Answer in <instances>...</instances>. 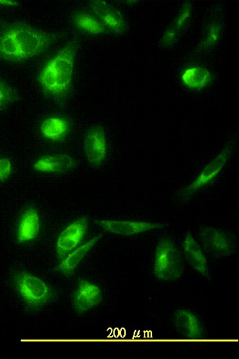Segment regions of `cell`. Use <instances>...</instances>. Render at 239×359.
<instances>
[{"mask_svg": "<svg viewBox=\"0 0 239 359\" xmlns=\"http://www.w3.org/2000/svg\"><path fill=\"white\" fill-rule=\"evenodd\" d=\"M57 35L27 23L11 22L0 27V61L22 62L43 54Z\"/></svg>", "mask_w": 239, "mask_h": 359, "instance_id": "obj_1", "label": "cell"}, {"mask_svg": "<svg viewBox=\"0 0 239 359\" xmlns=\"http://www.w3.org/2000/svg\"><path fill=\"white\" fill-rule=\"evenodd\" d=\"M78 47L77 39L71 41L41 70L39 82L48 95L60 97L67 92L71 83Z\"/></svg>", "mask_w": 239, "mask_h": 359, "instance_id": "obj_2", "label": "cell"}, {"mask_svg": "<svg viewBox=\"0 0 239 359\" xmlns=\"http://www.w3.org/2000/svg\"><path fill=\"white\" fill-rule=\"evenodd\" d=\"M154 271L157 278L162 280H172L182 276V258L172 240L163 239L157 246Z\"/></svg>", "mask_w": 239, "mask_h": 359, "instance_id": "obj_3", "label": "cell"}, {"mask_svg": "<svg viewBox=\"0 0 239 359\" xmlns=\"http://www.w3.org/2000/svg\"><path fill=\"white\" fill-rule=\"evenodd\" d=\"M88 221L86 217L72 222L62 231L57 241L56 250L60 259L65 258L69 252L77 247L86 232Z\"/></svg>", "mask_w": 239, "mask_h": 359, "instance_id": "obj_4", "label": "cell"}, {"mask_svg": "<svg viewBox=\"0 0 239 359\" xmlns=\"http://www.w3.org/2000/svg\"><path fill=\"white\" fill-rule=\"evenodd\" d=\"M20 293L29 304L38 305L48 302L50 292L48 285L36 276L23 273L18 279Z\"/></svg>", "mask_w": 239, "mask_h": 359, "instance_id": "obj_5", "label": "cell"}, {"mask_svg": "<svg viewBox=\"0 0 239 359\" xmlns=\"http://www.w3.org/2000/svg\"><path fill=\"white\" fill-rule=\"evenodd\" d=\"M201 239L206 248L215 256H228L234 248L230 235L217 229H204Z\"/></svg>", "mask_w": 239, "mask_h": 359, "instance_id": "obj_6", "label": "cell"}, {"mask_svg": "<svg viewBox=\"0 0 239 359\" xmlns=\"http://www.w3.org/2000/svg\"><path fill=\"white\" fill-rule=\"evenodd\" d=\"M85 151L87 160L93 165H100L107 154L106 134L102 127H95L86 134Z\"/></svg>", "mask_w": 239, "mask_h": 359, "instance_id": "obj_7", "label": "cell"}, {"mask_svg": "<svg viewBox=\"0 0 239 359\" xmlns=\"http://www.w3.org/2000/svg\"><path fill=\"white\" fill-rule=\"evenodd\" d=\"M99 225L109 233L125 236L142 233L160 226L154 223L116 220H101L99 221Z\"/></svg>", "mask_w": 239, "mask_h": 359, "instance_id": "obj_8", "label": "cell"}, {"mask_svg": "<svg viewBox=\"0 0 239 359\" xmlns=\"http://www.w3.org/2000/svg\"><path fill=\"white\" fill-rule=\"evenodd\" d=\"M231 152V146L226 147L224 150L221 151L219 154L214 158V160L203 168L199 176L189 187L188 189L190 192L195 191L200 188L207 185L211 182L220 170L223 169L224 165L228 161V158Z\"/></svg>", "mask_w": 239, "mask_h": 359, "instance_id": "obj_9", "label": "cell"}, {"mask_svg": "<svg viewBox=\"0 0 239 359\" xmlns=\"http://www.w3.org/2000/svg\"><path fill=\"white\" fill-rule=\"evenodd\" d=\"M102 294L100 288L90 282H81L74 297L76 310L80 313L95 307L101 302Z\"/></svg>", "mask_w": 239, "mask_h": 359, "instance_id": "obj_10", "label": "cell"}, {"mask_svg": "<svg viewBox=\"0 0 239 359\" xmlns=\"http://www.w3.org/2000/svg\"><path fill=\"white\" fill-rule=\"evenodd\" d=\"M90 7L93 13L110 29L116 32H123L125 22L121 14L116 8L111 7L106 1H93Z\"/></svg>", "mask_w": 239, "mask_h": 359, "instance_id": "obj_11", "label": "cell"}, {"mask_svg": "<svg viewBox=\"0 0 239 359\" xmlns=\"http://www.w3.org/2000/svg\"><path fill=\"white\" fill-rule=\"evenodd\" d=\"M75 166V158L63 154L43 157L34 165V169L39 172L49 173L65 172Z\"/></svg>", "mask_w": 239, "mask_h": 359, "instance_id": "obj_12", "label": "cell"}, {"mask_svg": "<svg viewBox=\"0 0 239 359\" xmlns=\"http://www.w3.org/2000/svg\"><path fill=\"white\" fill-rule=\"evenodd\" d=\"M185 255L198 273L203 276L208 273L207 262L199 244L191 234H186L184 240Z\"/></svg>", "mask_w": 239, "mask_h": 359, "instance_id": "obj_13", "label": "cell"}, {"mask_svg": "<svg viewBox=\"0 0 239 359\" xmlns=\"http://www.w3.org/2000/svg\"><path fill=\"white\" fill-rule=\"evenodd\" d=\"M178 332L184 337L189 339L199 338L202 333L199 320L189 311L179 310L175 317Z\"/></svg>", "mask_w": 239, "mask_h": 359, "instance_id": "obj_14", "label": "cell"}, {"mask_svg": "<svg viewBox=\"0 0 239 359\" xmlns=\"http://www.w3.org/2000/svg\"><path fill=\"white\" fill-rule=\"evenodd\" d=\"M101 237L102 235H97V236L87 241L86 243L78 247L77 250L69 252V254L63 259L60 266L57 267V271H60V272L62 273L71 274L75 268L83 260V258L88 254L92 247L97 243Z\"/></svg>", "mask_w": 239, "mask_h": 359, "instance_id": "obj_15", "label": "cell"}, {"mask_svg": "<svg viewBox=\"0 0 239 359\" xmlns=\"http://www.w3.org/2000/svg\"><path fill=\"white\" fill-rule=\"evenodd\" d=\"M39 217L34 209L27 210L22 217L19 228L18 241L26 243L37 237L39 231Z\"/></svg>", "mask_w": 239, "mask_h": 359, "instance_id": "obj_16", "label": "cell"}, {"mask_svg": "<svg viewBox=\"0 0 239 359\" xmlns=\"http://www.w3.org/2000/svg\"><path fill=\"white\" fill-rule=\"evenodd\" d=\"M67 130V122L60 117H50L45 120L41 126V132L44 137L54 141L61 140Z\"/></svg>", "mask_w": 239, "mask_h": 359, "instance_id": "obj_17", "label": "cell"}, {"mask_svg": "<svg viewBox=\"0 0 239 359\" xmlns=\"http://www.w3.org/2000/svg\"><path fill=\"white\" fill-rule=\"evenodd\" d=\"M210 79V74L206 69L196 67L186 70L183 81L186 86L199 89L205 86Z\"/></svg>", "mask_w": 239, "mask_h": 359, "instance_id": "obj_18", "label": "cell"}, {"mask_svg": "<svg viewBox=\"0 0 239 359\" xmlns=\"http://www.w3.org/2000/svg\"><path fill=\"white\" fill-rule=\"evenodd\" d=\"M74 22L78 28L91 34H101L103 28L100 23L89 15L77 13L74 16Z\"/></svg>", "mask_w": 239, "mask_h": 359, "instance_id": "obj_19", "label": "cell"}, {"mask_svg": "<svg viewBox=\"0 0 239 359\" xmlns=\"http://www.w3.org/2000/svg\"><path fill=\"white\" fill-rule=\"evenodd\" d=\"M17 97L15 88L8 82L0 79V109L13 103Z\"/></svg>", "mask_w": 239, "mask_h": 359, "instance_id": "obj_20", "label": "cell"}, {"mask_svg": "<svg viewBox=\"0 0 239 359\" xmlns=\"http://www.w3.org/2000/svg\"><path fill=\"white\" fill-rule=\"evenodd\" d=\"M11 173V163L8 158H0V181L7 180Z\"/></svg>", "mask_w": 239, "mask_h": 359, "instance_id": "obj_21", "label": "cell"}, {"mask_svg": "<svg viewBox=\"0 0 239 359\" xmlns=\"http://www.w3.org/2000/svg\"><path fill=\"white\" fill-rule=\"evenodd\" d=\"M220 34V27L218 25L212 26L210 28L206 40L207 46H212L217 42Z\"/></svg>", "mask_w": 239, "mask_h": 359, "instance_id": "obj_22", "label": "cell"}, {"mask_svg": "<svg viewBox=\"0 0 239 359\" xmlns=\"http://www.w3.org/2000/svg\"><path fill=\"white\" fill-rule=\"evenodd\" d=\"M190 11L191 10L189 6H185V8L183 9L182 13H180L177 20V27L179 28L184 25V23L186 20H188V18L190 15Z\"/></svg>", "mask_w": 239, "mask_h": 359, "instance_id": "obj_23", "label": "cell"}, {"mask_svg": "<svg viewBox=\"0 0 239 359\" xmlns=\"http://www.w3.org/2000/svg\"><path fill=\"white\" fill-rule=\"evenodd\" d=\"M177 32L174 30V29H171V30H169L166 32L165 34L164 39H163V41H164L165 44H170L172 43V41L176 38Z\"/></svg>", "mask_w": 239, "mask_h": 359, "instance_id": "obj_24", "label": "cell"}, {"mask_svg": "<svg viewBox=\"0 0 239 359\" xmlns=\"http://www.w3.org/2000/svg\"><path fill=\"white\" fill-rule=\"evenodd\" d=\"M19 3L17 1H11V0H0V6H6V7H15L18 6Z\"/></svg>", "mask_w": 239, "mask_h": 359, "instance_id": "obj_25", "label": "cell"}]
</instances>
